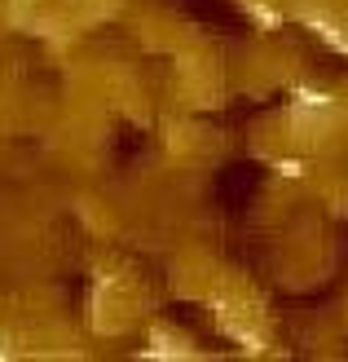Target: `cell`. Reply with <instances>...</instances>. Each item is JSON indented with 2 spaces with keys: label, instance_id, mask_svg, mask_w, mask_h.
Instances as JSON below:
<instances>
[]
</instances>
